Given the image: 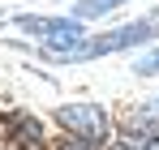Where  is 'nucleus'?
<instances>
[{"instance_id":"1","label":"nucleus","mask_w":159,"mask_h":150,"mask_svg":"<svg viewBox=\"0 0 159 150\" xmlns=\"http://www.w3.org/2000/svg\"><path fill=\"white\" fill-rule=\"evenodd\" d=\"M159 39V9H151V17H138V22H125L107 34H95V39H78V43H43L34 47L43 60L52 64H82V60H99V56H112V51H125V47H142Z\"/></svg>"},{"instance_id":"2","label":"nucleus","mask_w":159,"mask_h":150,"mask_svg":"<svg viewBox=\"0 0 159 150\" xmlns=\"http://www.w3.org/2000/svg\"><path fill=\"white\" fill-rule=\"evenodd\" d=\"M56 125H60V133H69L78 142H90V146H107V137H112V120H107V112L99 103H65V107H56Z\"/></svg>"},{"instance_id":"3","label":"nucleus","mask_w":159,"mask_h":150,"mask_svg":"<svg viewBox=\"0 0 159 150\" xmlns=\"http://www.w3.org/2000/svg\"><path fill=\"white\" fill-rule=\"evenodd\" d=\"M13 22L22 26L26 34H39L48 43H78L82 39V22L78 17H30V13H17Z\"/></svg>"},{"instance_id":"4","label":"nucleus","mask_w":159,"mask_h":150,"mask_svg":"<svg viewBox=\"0 0 159 150\" xmlns=\"http://www.w3.org/2000/svg\"><path fill=\"white\" fill-rule=\"evenodd\" d=\"M9 129H13V137H17V150H48L43 146V125L26 116V112H13L9 116Z\"/></svg>"},{"instance_id":"5","label":"nucleus","mask_w":159,"mask_h":150,"mask_svg":"<svg viewBox=\"0 0 159 150\" xmlns=\"http://www.w3.org/2000/svg\"><path fill=\"white\" fill-rule=\"evenodd\" d=\"M116 4H125V0H78L73 4V17L86 22V17H99V13H112Z\"/></svg>"},{"instance_id":"6","label":"nucleus","mask_w":159,"mask_h":150,"mask_svg":"<svg viewBox=\"0 0 159 150\" xmlns=\"http://www.w3.org/2000/svg\"><path fill=\"white\" fill-rule=\"evenodd\" d=\"M133 73H138V77L159 73V51H146V56H138V60H133Z\"/></svg>"},{"instance_id":"7","label":"nucleus","mask_w":159,"mask_h":150,"mask_svg":"<svg viewBox=\"0 0 159 150\" xmlns=\"http://www.w3.org/2000/svg\"><path fill=\"white\" fill-rule=\"evenodd\" d=\"M60 150H99V146H90V142H78V137H65V142H60Z\"/></svg>"},{"instance_id":"8","label":"nucleus","mask_w":159,"mask_h":150,"mask_svg":"<svg viewBox=\"0 0 159 150\" xmlns=\"http://www.w3.org/2000/svg\"><path fill=\"white\" fill-rule=\"evenodd\" d=\"M151 112H159V95H155V99H151Z\"/></svg>"},{"instance_id":"9","label":"nucleus","mask_w":159,"mask_h":150,"mask_svg":"<svg viewBox=\"0 0 159 150\" xmlns=\"http://www.w3.org/2000/svg\"><path fill=\"white\" fill-rule=\"evenodd\" d=\"M146 150H159V142H151V146H146Z\"/></svg>"}]
</instances>
